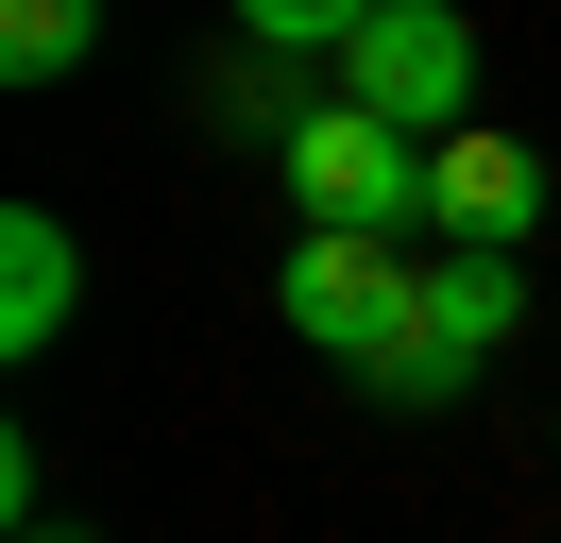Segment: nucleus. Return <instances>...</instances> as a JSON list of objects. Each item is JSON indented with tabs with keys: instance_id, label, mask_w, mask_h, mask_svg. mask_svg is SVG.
Instances as JSON below:
<instances>
[{
	"instance_id": "8",
	"label": "nucleus",
	"mask_w": 561,
	"mask_h": 543,
	"mask_svg": "<svg viewBox=\"0 0 561 543\" xmlns=\"http://www.w3.org/2000/svg\"><path fill=\"white\" fill-rule=\"evenodd\" d=\"M357 18H375V0H239L255 51H357Z\"/></svg>"
},
{
	"instance_id": "3",
	"label": "nucleus",
	"mask_w": 561,
	"mask_h": 543,
	"mask_svg": "<svg viewBox=\"0 0 561 543\" xmlns=\"http://www.w3.org/2000/svg\"><path fill=\"white\" fill-rule=\"evenodd\" d=\"M341 102H375L391 136H459L477 119V18L459 0H375L341 51Z\"/></svg>"
},
{
	"instance_id": "6",
	"label": "nucleus",
	"mask_w": 561,
	"mask_h": 543,
	"mask_svg": "<svg viewBox=\"0 0 561 543\" xmlns=\"http://www.w3.org/2000/svg\"><path fill=\"white\" fill-rule=\"evenodd\" d=\"M69 305H85L69 221H51V204H18V221H0V357H51V339H69Z\"/></svg>"
},
{
	"instance_id": "9",
	"label": "nucleus",
	"mask_w": 561,
	"mask_h": 543,
	"mask_svg": "<svg viewBox=\"0 0 561 543\" xmlns=\"http://www.w3.org/2000/svg\"><path fill=\"white\" fill-rule=\"evenodd\" d=\"M18 543H69V527H18Z\"/></svg>"
},
{
	"instance_id": "1",
	"label": "nucleus",
	"mask_w": 561,
	"mask_h": 543,
	"mask_svg": "<svg viewBox=\"0 0 561 543\" xmlns=\"http://www.w3.org/2000/svg\"><path fill=\"white\" fill-rule=\"evenodd\" d=\"M273 305H289V339H307V357H341V373H391V357H409V323H425V272L391 255V238H341V221H307V238H289V272H273Z\"/></svg>"
},
{
	"instance_id": "4",
	"label": "nucleus",
	"mask_w": 561,
	"mask_h": 543,
	"mask_svg": "<svg viewBox=\"0 0 561 543\" xmlns=\"http://www.w3.org/2000/svg\"><path fill=\"white\" fill-rule=\"evenodd\" d=\"M511 323H527V272H511V255H443V272H425L409 357L375 373V407H459V391H477V357H493Z\"/></svg>"
},
{
	"instance_id": "10",
	"label": "nucleus",
	"mask_w": 561,
	"mask_h": 543,
	"mask_svg": "<svg viewBox=\"0 0 561 543\" xmlns=\"http://www.w3.org/2000/svg\"><path fill=\"white\" fill-rule=\"evenodd\" d=\"M545 425H561V407H545Z\"/></svg>"
},
{
	"instance_id": "7",
	"label": "nucleus",
	"mask_w": 561,
	"mask_h": 543,
	"mask_svg": "<svg viewBox=\"0 0 561 543\" xmlns=\"http://www.w3.org/2000/svg\"><path fill=\"white\" fill-rule=\"evenodd\" d=\"M85 34H103V0H0V85H69Z\"/></svg>"
},
{
	"instance_id": "5",
	"label": "nucleus",
	"mask_w": 561,
	"mask_h": 543,
	"mask_svg": "<svg viewBox=\"0 0 561 543\" xmlns=\"http://www.w3.org/2000/svg\"><path fill=\"white\" fill-rule=\"evenodd\" d=\"M425 221H443V255H527V221H545V153L493 119L425 136Z\"/></svg>"
},
{
	"instance_id": "2",
	"label": "nucleus",
	"mask_w": 561,
	"mask_h": 543,
	"mask_svg": "<svg viewBox=\"0 0 561 543\" xmlns=\"http://www.w3.org/2000/svg\"><path fill=\"white\" fill-rule=\"evenodd\" d=\"M273 170H289V204L341 221V238H409L425 221V136H391L375 102H307V119L273 136Z\"/></svg>"
}]
</instances>
